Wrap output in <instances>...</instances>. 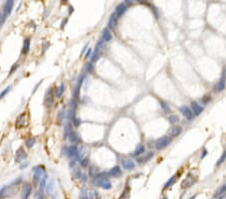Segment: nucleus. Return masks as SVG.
I'll return each instance as SVG.
<instances>
[{"instance_id":"nucleus-9","label":"nucleus","mask_w":226,"mask_h":199,"mask_svg":"<svg viewBox=\"0 0 226 199\" xmlns=\"http://www.w3.org/2000/svg\"><path fill=\"white\" fill-rule=\"evenodd\" d=\"M191 110L194 114V116H199L204 111V107L197 102L191 103Z\"/></svg>"},{"instance_id":"nucleus-31","label":"nucleus","mask_w":226,"mask_h":199,"mask_svg":"<svg viewBox=\"0 0 226 199\" xmlns=\"http://www.w3.org/2000/svg\"><path fill=\"white\" fill-rule=\"evenodd\" d=\"M34 143H35V138H29V139L26 140L25 145L27 148H31L34 145Z\"/></svg>"},{"instance_id":"nucleus-22","label":"nucleus","mask_w":226,"mask_h":199,"mask_svg":"<svg viewBox=\"0 0 226 199\" xmlns=\"http://www.w3.org/2000/svg\"><path fill=\"white\" fill-rule=\"evenodd\" d=\"M225 193H226V182L222 185L221 187H219L216 191H215L213 197H214V198H217V197H219V196L225 194Z\"/></svg>"},{"instance_id":"nucleus-28","label":"nucleus","mask_w":226,"mask_h":199,"mask_svg":"<svg viewBox=\"0 0 226 199\" xmlns=\"http://www.w3.org/2000/svg\"><path fill=\"white\" fill-rule=\"evenodd\" d=\"M68 139H70V141L71 143H73V144H74V143H78V142H79V136H78V135H76V133H74L73 131L71 132L70 135H68Z\"/></svg>"},{"instance_id":"nucleus-16","label":"nucleus","mask_w":226,"mask_h":199,"mask_svg":"<svg viewBox=\"0 0 226 199\" xmlns=\"http://www.w3.org/2000/svg\"><path fill=\"white\" fill-rule=\"evenodd\" d=\"M122 165H123L124 168L128 171H131L135 168L134 161L130 160V159H125V160H123V162H122Z\"/></svg>"},{"instance_id":"nucleus-21","label":"nucleus","mask_w":226,"mask_h":199,"mask_svg":"<svg viewBox=\"0 0 226 199\" xmlns=\"http://www.w3.org/2000/svg\"><path fill=\"white\" fill-rule=\"evenodd\" d=\"M177 179H178V175H173L171 178H169L168 181L166 182V184L164 185V189H168V188L172 187L173 185L175 184V182L177 181Z\"/></svg>"},{"instance_id":"nucleus-30","label":"nucleus","mask_w":226,"mask_h":199,"mask_svg":"<svg viewBox=\"0 0 226 199\" xmlns=\"http://www.w3.org/2000/svg\"><path fill=\"white\" fill-rule=\"evenodd\" d=\"M179 121H180V119H179V117H178L177 115H170V116H169V122H170V124L175 125V124H177Z\"/></svg>"},{"instance_id":"nucleus-41","label":"nucleus","mask_w":226,"mask_h":199,"mask_svg":"<svg viewBox=\"0 0 226 199\" xmlns=\"http://www.w3.org/2000/svg\"><path fill=\"white\" fill-rule=\"evenodd\" d=\"M196 196H197V195H193V196H191V197H190L189 199H195V198H196Z\"/></svg>"},{"instance_id":"nucleus-12","label":"nucleus","mask_w":226,"mask_h":199,"mask_svg":"<svg viewBox=\"0 0 226 199\" xmlns=\"http://www.w3.org/2000/svg\"><path fill=\"white\" fill-rule=\"evenodd\" d=\"M182 133V127L180 126H177V125H175V126L171 127V128L169 129L168 131V137L172 138V137H178L179 135Z\"/></svg>"},{"instance_id":"nucleus-10","label":"nucleus","mask_w":226,"mask_h":199,"mask_svg":"<svg viewBox=\"0 0 226 199\" xmlns=\"http://www.w3.org/2000/svg\"><path fill=\"white\" fill-rule=\"evenodd\" d=\"M26 122H27V115L25 113H22L21 115L18 116V118L16 119V123H15V127L16 128H22L26 125Z\"/></svg>"},{"instance_id":"nucleus-8","label":"nucleus","mask_w":226,"mask_h":199,"mask_svg":"<svg viewBox=\"0 0 226 199\" xmlns=\"http://www.w3.org/2000/svg\"><path fill=\"white\" fill-rule=\"evenodd\" d=\"M31 191H32V186L29 183H25L22 187V191H21V198L28 199L31 194Z\"/></svg>"},{"instance_id":"nucleus-38","label":"nucleus","mask_w":226,"mask_h":199,"mask_svg":"<svg viewBox=\"0 0 226 199\" xmlns=\"http://www.w3.org/2000/svg\"><path fill=\"white\" fill-rule=\"evenodd\" d=\"M17 68H18V65H13V68H11V70H10V75H11L13 71H14V70H16Z\"/></svg>"},{"instance_id":"nucleus-3","label":"nucleus","mask_w":226,"mask_h":199,"mask_svg":"<svg viewBox=\"0 0 226 199\" xmlns=\"http://www.w3.org/2000/svg\"><path fill=\"white\" fill-rule=\"evenodd\" d=\"M171 142H172V138H170L168 136L159 138L155 142V148L157 150H163L165 148L168 147V146L171 144Z\"/></svg>"},{"instance_id":"nucleus-17","label":"nucleus","mask_w":226,"mask_h":199,"mask_svg":"<svg viewBox=\"0 0 226 199\" xmlns=\"http://www.w3.org/2000/svg\"><path fill=\"white\" fill-rule=\"evenodd\" d=\"M109 174H110L111 176H113L114 178H119V177L122 176V170L121 168H120V166H115L111 169Z\"/></svg>"},{"instance_id":"nucleus-18","label":"nucleus","mask_w":226,"mask_h":199,"mask_svg":"<svg viewBox=\"0 0 226 199\" xmlns=\"http://www.w3.org/2000/svg\"><path fill=\"white\" fill-rule=\"evenodd\" d=\"M118 19H119L118 16H117L115 13H113V14L110 16V19H109V23H108L109 27L112 28V29L115 28L117 26V24H118Z\"/></svg>"},{"instance_id":"nucleus-32","label":"nucleus","mask_w":226,"mask_h":199,"mask_svg":"<svg viewBox=\"0 0 226 199\" xmlns=\"http://www.w3.org/2000/svg\"><path fill=\"white\" fill-rule=\"evenodd\" d=\"M225 159H226V151H225L224 153L222 154V156H221V157L219 158V160L217 161V163H216V166H220V165H221V164L223 163V162L225 161Z\"/></svg>"},{"instance_id":"nucleus-5","label":"nucleus","mask_w":226,"mask_h":199,"mask_svg":"<svg viewBox=\"0 0 226 199\" xmlns=\"http://www.w3.org/2000/svg\"><path fill=\"white\" fill-rule=\"evenodd\" d=\"M196 182V177L194 176L192 173H189L187 175V177L183 180V182L181 183V188L184 189V188H188V187H191L194 183Z\"/></svg>"},{"instance_id":"nucleus-4","label":"nucleus","mask_w":226,"mask_h":199,"mask_svg":"<svg viewBox=\"0 0 226 199\" xmlns=\"http://www.w3.org/2000/svg\"><path fill=\"white\" fill-rule=\"evenodd\" d=\"M13 6H14V2L12 0H9V1H6L3 5V14H2V23L4 22L5 19L10 15L11 13Z\"/></svg>"},{"instance_id":"nucleus-24","label":"nucleus","mask_w":226,"mask_h":199,"mask_svg":"<svg viewBox=\"0 0 226 199\" xmlns=\"http://www.w3.org/2000/svg\"><path fill=\"white\" fill-rule=\"evenodd\" d=\"M153 157H154V153L153 152H149V153L146 154L144 157L138 159V162H139V163H146V162H148L149 160H151Z\"/></svg>"},{"instance_id":"nucleus-36","label":"nucleus","mask_w":226,"mask_h":199,"mask_svg":"<svg viewBox=\"0 0 226 199\" xmlns=\"http://www.w3.org/2000/svg\"><path fill=\"white\" fill-rule=\"evenodd\" d=\"M35 198L36 199H43L44 198V195H43V192H40V191H38V192L35 194Z\"/></svg>"},{"instance_id":"nucleus-14","label":"nucleus","mask_w":226,"mask_h":199,"mask_svg":"<svg viewBox=\"0 0 226 199\" xmlns=\"http://www.w3.org/2000/svg\"><path fill=\"white\" fill-rule=\"evenodd\" d=\"M68 151V155L70 156V158H79V150L76 146H70V147L66 149Z\"/></svg>"},{"instance_id":"nucleus-23","label":"nucleus","mask_w":226,"mask_h":199,"mask_svg":"<svg viewBox=\"0 0 226 199\" xmlns=\"http://www.w3.org/2000/svg\"><path fill=\"white\" fill-rule=\"evenodd\" d=\"M144 152H145V146L144 145H139V146H137V148L135 149L133 155H134L135 157H138V156L144 154Z\"/></svg>"},{"instance_id":"nucleus-29","label":"nucleus","mask_w":226,"mask_h":199,"mask_svg":"<svg viewBox=\"0 0 226 199\" xmlns=\"http://www.w3.org/2000/svg\"><path fill=\"white\" fill-rule=\"evenodd\" d=\"M129 196H130V187H128L127 185V187L124 189L123 193H122V195L120 196L119 199H129Z\"/></svg>"},{"instance_id":"nucleus-26","label":"nucleus","mask_w":226,"mask_h":199,"mask_svg":"<svg viewBox=\"0 0 226 199\" xmlns=\"http://www.w3.org/2000/svg\"><path fill=\"white\" fill-rule=\"evenodd\" d=\"M160 106H161L162 110H163V112L165 114H168V115H169V114L171 113V109H170L168 104H167V103H165L164 101H161L160 100Z\"/></svg>"},{"instance_id":"nucleus-13","label":"nucleus","mask_w":226,"mask_h":199,"mask_svg":"<svg viewBox=\"0 0 226 199\" xmlns=\"http://www.w3.org/2000/svg\"><path fill=\"white\" fill-rule=\"evenodd\" d=\"M223 73H224V75L221 76V79H219V82H218L217 84H216V87H215V91L218 92V93L224 91L225 87H226V78H225V73H226L224 71Z\"/></svg>"},{"instance_id":"nucleus-39","label":"nucleus","mask_w":226,"mask_h":199,"mask_svg":"<svg viewBox=\"0 0 226 199\" xmlns=\"http://www.w3.org/2000/svg\"><path fill=\"white\" fill-rule=\"evenodd\" d=\"M90 54H92V49L89 48V50H87V51L86 57H87V58H89V57H90Z\"/></svg>"},{"instance_id":"nucleus-2","label":"nucleus","mask_w":226,"mask_h":199,"mask_svg":"<svg viewBox=\"0 0 226 199\" xmlns=\"http://www.w3.org/2000/svg\"><path fill=\"white\" fill-rule=\"evenodd\" d=\"M94 183L95 185H98L99 187L106 190H109L112 188V183L110 181V179L108 178V173H105V172H101L97 176H95Z\"/></svg>"},{"instance_id":"nucleus-20","label":"nucleus","mask_w":226,"mask_h":199,"mask_svg":"<svg viewBox=\"0 0 226 199\" xmlns=\"http://www.w3.org/2000/svg\"><path fill=\"white\" fill-rule=\"evenodd\" d=\"M29 49H30V38L27 37L23 40V46H22V54H28Z\"/></svg>"},{"instance_id":"nucleus-1","label":"nucleus","mask_w":226,"mask_h":199,"mask_svg":"<svg viewBox=\"0 0 226 199\" xmlns=\"http://www.w3.org/2000/svg\"><path fill=\"white\" fill-rule=\"evenodd\" d=\"M47 180V174L42 166H36L33 168V183L34 185H39V191L43 192Z\"/></svg>"},{"instance_id":"nucleus-19","label":"nucleus","mask_w":226,"mask_h":199,"mask_svg":"<svg viewBox=\"0 0 226 199\" xmlns=\"http://www.w3.org/2000/svg\"><path fill=\"white\" fill-rule=\"evenodd\" d=\"M113 38V35H112L111 31L109 30L108 28H105L103 30V35H102V39L103 40V42H109L112 40Z\"/></svg>"},{"instance_id":"nucleus-35","label":"nucleus","mask_w":226,"mask_h":199,"mask_svg":"<svg viewBox=\"0 0 226 199\" xmlns=\"http://www.w3.org/2000/svg\"><path fill=\"white\" fill-rule=\"evenodd\" d=\"M10 89H11V86L7 87H6V89H5V90H4V91H3V92H2V93H1V94H0V99H2V98H3V97H4V95H6V94H7V93H8V92L10 91Z\"/></svg>"},{"instance_id":"nucleus-7","label":"nucleus","mask_w":226,"mask_h":199,"mask_svg":"<svg viewBox=\"0 0 226 199\" xmlns=\"http://www.w3.org/2000/svg\"><path fill=\"white\" fill-rule=\"evenodd\" d=\"M180 112L187 120H192L194 118V114L192 112V110H191L188 106H182V107L180 108Z\"/></svg>"},{"instance_id":"nucleus-25","label":"nucleus","mask_w":226,"mask_h":199,"mask_svg":"<svg viewBox=\"0 0 226 199\" xmlns=\"http://www.w3.org/2000/svg\"><path fill=\"white\" fill-rule=\"evenodd\" d=\"M63 93H65V84H60L59 86L56 87V90H55V95H54L56 98H60L63 95Z\"/></svg>"},{"instance_id":"nucleus-6","label":"nucleus","mask_w":226,"mask_h":199,"mask_svg":"<svg viewBox=\"0 0 226 199\" xmlns=\"http://www.w3.org/2000/svg\"><path fill=\"white\" fill-rule=\"evenodd\" d=\"M54 91L52 89H49L48 91L46 92V95H45V99H44V105L46 107L50 108L54 104Z\"/></svg>"},{"instance_id":"nucleus-33","label":"nucleus","mask_w":226,"mask_h":199,"mask_svg":"<svg viewBox=\"0 0 226 199\" xmlns=\"http://www.w3.org/2000/svg\"><path fill=\"white\" fill-rule=\"evenodd\" d=\"M81 167H87V165H89V158L87 157H86V158H82V159H81Z\"/></svg>"},{"instance_id":"nucleus-11","label":"nucleus","mask_w":226,"mask_h":199,"mask_svg":"<svg viewBox=\"0 0 226 199\" xmlns=\"http://www.w3.org/2000/svg\"><path fill=\"white\" fill-rule=\"evenodd\" d=\"M26 157H27L26 152L24 151V149L21 147L16 151V154H15V161H16L17 163H21V162H23L25 160Z\"/></svg>"},{"instance_id":"nucleus-27","label":"nucleus","mask_w":226,"mask_h":199,"mask_svg":"<svg viewBox=\"0 0 226 199\" xmlns=\"http://www.w3.org/2000/svg\"><path fill=\"white\" fill-rule=\"evenodd\" d=\"M87 199H101V196L99 194V192L95 190L89 191L87 192Z\"/></svg>"},{"instance_id":"nucleus-40","label":"nucleus","mask_w":226,"mask_h":199,"mask_svg":"<svg viewBox=\"0 0 226 199\" xmlns=\"http://www.w3.org/2000/svg\"><path fill=\"white\" fill-rule=\"evenodd\" d=\"M206 155H207V151H206L205 149H204V150H203V155H202V157H201V158H204Z\"/></svg>"},{"instance_id":"nucleus-37","label":"nucleus","mask_w":226,"mask_h":199,"mask_svg":"<svg viewBox=\"0 0 226 199\" xmlns=\"http://www.w3.org/2000/svg\"><path fill=\"white\" fill-rule=\"evenodd\" d=\"M87 70L89 71V73L92 71V63H89V65H87Z\"/></svg>"},{"instance_id":"nucleus-15","label":"nucleus","mask_w":226,"mask_h":199,"mask_svg":"<svg viewBox=\"0 0 226 199\" xmlns=\"http://www.w3.org/2000/svg\"><path fill=\"white\" fill-rule=\"evenodd\" d=\"M127 9H128V6L126 4H125V2H123V3H120L118 6L116 7V10H115V14L118 16V18L119 17H121L122 15L124 14L125 12L127 11Z\"/></svg>"},{"instance_id":"nucleus-34","label":"nucleus","mask_w":226,"mask_h":199,"mask_svg":"<svg viewBox=\"0 0 226 199\" xmlns=\"http://www.w3.org/2000/svg\"><path fill=\"white\" fill-rule=\"evenodd\" d=\"M79 199H87V191L81 190V194H79Z\"/></svg>"}]
</instances>
